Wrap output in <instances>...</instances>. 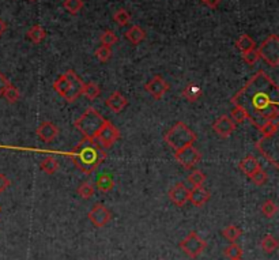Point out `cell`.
<instances>
[{
	"mask_svg": "<svg viewBox=\"0 0 279 260\" xmlns=\"http://www.w3.org/2000/svg\"><path fill=\"white\" fill-rule=\"evenodd\" d=\"M174 158L183 168L192 169L193 166L199 164V161L202 159V154L199 153V150L196 147H193V145H191V146H185L183 149L177 150L174 153Z\"/></svg>",
	"mask_w": 279,
	"mask_h": 260,
	"instance_id": "obj_8",
	"label": "cell"
},
{
	"mask_svg": "<svg viewBox=\"0 0 279 260\" xmlns=\"http://www.w3.org/2000/svg\"><path fill=\"white\" fill-rule=\"evenodd\" d=\"M225 256L229 257L230 260L238 259V257L243 256V249H241L240 245H237L236 243H232V244L226 247L224 251Z\"/></svg>",
	"mask_w": 279,
	"mask_h": 260,
	"instance_id": "obj_31",
	"label": "cell"
},
{
	"mask_svg": "<svg viewBox=\"0 0 279 260\" xmlns=\"http://www.w3.org/2000/svg\"><path fill=\"white\" fill-rule=\"evenodd\" d=\"M127 105H128V99L120 91H113L106 98V107L109 108L113 113H120V112H123L127 108Z\"/></svg>",
	"mask_w": 279,
	"mask_h": 260,
	"instance_id": "obj_15",
	"label": "cell"
},
{
	"mask_svg": "<svg viewBox=\"0 0 279 260\" xmlns=\"http://www.w3.org/2000/svg\"><path fill=\"white\" fill-rule=\"evenodd\" d=\"M126 39H128L132 45H139V44L146 38V32L141 26L138 25H134V26H131L128 30L124 34Z\"/></svg>",
	"mask_w": 279,
	"mask_h": 260,
	"instance_id": "obj_18",
	"label": "cell"
},
{
	"mask_svg": "<svg viewBox=\"0 0 279 260\" xmlns=\"http://www.w3.org/2000/svg\"><path fill=\"white\" fill-rule=\"evenodd\" d=\"M39 169L45 172L47 174H55L59 170V162L55 157L48 155V157L43 158L39 162Z\"/></svg>",
	"mask_w": 279,
	"mask_h": 260,
	"instance_id": "obj_19",
	"label": "cell"
},
{
	"mask_svg": "<svg viewBox=\"0 0 279 260\" xmlns=\"http://www.w3.org/2000/svg\"><path fill=\"white\" fill-rule=\"evenodd\" d=\"M63 7L66 8L70 14L75 15V14H78V12L83 8V0H64Z\"/></svg>",
	"mask_w": 279,
	"mask_h": 260,
	"instance_id": "obj_32",
	"label": "cell"
},
{
	"mask_svg": "<svg viewBox=\"0 0 279 260\" xmlns=\"http://www.w3.org/2000/svg\"><path fill=\"white\" fill-rule=\"evenodd\" d=\"M187 182L192 186V188H195V187H203L206 182V174L202 170H192V173L189 174Z\"/></svg>",
	"mask_w": 279,
	"mask_h": 260,
	"instance_id": "obj_29",
	"label": "cell"
},
{
	"mask_svg": "<svg viewBox=\"0 0 279 260\" xmlns=\"http://www.w3.org/2000/svg\"><path fill=\"white\" fill-rule=\"evenodd\" d=\"M206 6H209L210 8H216L220 6L221 0H203Z\"/></svg>",
	"mask_w": 279,
	"mask_h": 260,
	"instance_id": "obj_42",
	"label": "cell"
},
{
	"mask_svg": "<svg viewBox=\"0 0 279 260\" xmlns=\"http://www.w3.org/2000/svg\"><path fill=\"white\" fill-rule=\"evenodd\" d=\"M168 146H170L174 151L183 149L185 146H191L196 142V134L189 128L185 123L177 122L164 136Z\"/></svg>",
	"mask_w": 279,
	"mask_h": 260,
	"instance_id": "obj_5",
	"label": "cell"
},
{
	"mask_svg": "<svg viewBox=\"0 0 279 260\" xmlns=\"http://www.w3.org/2000/svg\"><path fill=\"white\" fill-rule=\"evenodd\" d=\"M224 237L230 243H236V240H238V237L243 234V230H241L238 226L236 225H229L226 228L224 229V232H222Z\"/></svg>",
	"mask_w": 279,
	"mask_h": 260,
	"instance_id": "obj_27",
	"label": "cell"
},
{
	"mask_svg": "<svg viewBox=\"0 0 279 260\" xmlns=\"http://www.w3.org/2000/svg\"><path fill=\"white\" fill-rule=\"evenodd\" d=\"M238 168H240L243 173L247 174L248 177H249V176H252L262 166H260V162L257 161V158H255L253 155L249 154V155H247V157L241 159L240 164H238Z\"/></svg>",
	"mask_w": 279,
	"mask_h": 260,
	"instance_id": "obj_17",
	"label": "cell"
},
{
	"mask_svg": "<svg viewBox=\"0 0 279 260\" xmlns=\"http://www.w3.org/2000/svg\"><path fill=\"white\" fill-rule=\"evenodd\" d=\"M95 187L101 191V192H109L114 188V180L109 173L99 174L95 182Z\"/></svg>",
	"mask_w": 279,
	"mask_h": 260,
	"instance_id": "obj_20",
	"label": "cell"
},
{
	"mask_svg": "<svg viewBox=\"0 0 279 260\" xmlns=\"http://www.w3.org/2000/svg\"><path fill=\"white\" fill-rule=\"evenodd\" d=\"M278 85L264 71H259L232 98L234 105L244 108L249 122L257 128L279 116Z\"/></svg>",
	"mask_w": 279,
	"mask_h": 260,
	"instance_id": "obj_1",
	"label": "cell"
},
{
	"mask_svg": "<svg viewBox=\"0 0 279 260\" xmlns=\"http://www.w3.org/2000/svg\"><path fill=\"white\" fill-rule=\"evenodd\" d=\"M278 211V207H276L275 202L272 201H266L262 205V213L266 218H272Z\"/></svg>",
	"mask_w": 279,
	"mask_h": 260,
	"instance_id": "obj_36",
	"label": "cell"
},
{
	"mask_svg": "<svg viewBox=\"0 0 279 260\" xmlns=\"http://www.w3.org/2000/svg\"><path fill=\"white\" fill-rule=\"evenodd\" d=\"M71 158L75 166L82 173L91 174L106 158L105 150L99 146L95 139L83 138L79 145L72 150Z\"/></svg>",
	"mask_w": 279,
	"mask_h": 260,
	"instance_id": "obj_2",
	"label": "cell"
},
{
	"mask_svg": "<svg viewBox=\"0 0 279 260\" xmlns=\"http://www.w3.org/2000/svg\"><path fill=\"white\" fill-rule=\"evenodd\" d=\"M249 178H251L252 182H253V184L262 187V186H264L266 183H267L268 176H267V173L264 172L263 168H259V169L256 170L255 173L252 174V176H249Z\"/></svg>",
	"mask_w": 279,
	"mask_h": 260,
	"instance_id": "obj_35",
	"label": "cell"
},
{
	"mask_svg": "<svg viewBox=\"0 0 279 260\" xmlns=\"http://www.w3.org/2000/svg\"><path fill=\"white\" fill-rule=\"evenodd\" d=\"M118 139H120V131H118L109 120H106L105 124L103 126V128L99 130V132L97 134V136H95L97 143H98L99 146L103 147L104 150L113 146Z\"/></svg>",
	"mask_w": 279,
	"mask_h": 260,
	"instance_id": "obj_9",
	"label": "cell"
},
{
	"mask_svg": "<svg viewBox=\"0 0 279 260\" xmlns=\"http://www.w3.org/2000/svg\"><path fill=\"white\" fill-rule=\"evenodd\" d=\"M260 245H262V249H263L266 253H272L274 251H276L278 249V241H276V238L274 236H271V234H267V236L263 237V240H262V243H260Z\"/></svg>",
	"mask_w": 279,
	"mask_h": 260,
	"instance_id": "obj_28",
	"label": "cell"
},
{
	"mask_svg": "<svg viewBox=\"0 0 279 260\" xmlns=\"http://www.w3.org/2000/svg\"><path fill=\"white\" fill-rule=\"evenodd\" d=\"M259 57L266 62L272 68L279 66V37L276 34H270L264 39L257 49Z\"/></svg>",
	"mask_w": 279,
	"mask_h": 260,
	"instance_id": "obj_6",
	"label": "cell"
},
{
	"mask_svg": "<svg viewBox=\"0 0 279 260\" xmlns=\"http://www.w3.org/2000/svg\"><path fill=\"white\" fill-rule=\"evenodd\" d=\"M95 57L98 59V62L101 63H106L109 62V59L112 57V49L109 47H105V45H101L95 49Z\"/></svg>",
	"mask_w": 279,
	"mask_h": 260,
	"instance_id": "obj_34",
	"label": "cell"
},
{
	"mask_svg": "<svg viewBox=\"0 0 279 260\" xmlns=\"http://www.w3.org/2000/svg\"><path fill=\"white\" fill-rule=\"evenodd\" d=\"M82 94L85 95L87 99L93 101V99L98 98L99 94H101V89H99V86L97 85V83L87 82V83H85V85H83Z\"/></svg>",
	"mask_w": 279,
	"mask_h": 260,
	"instance_id": "obj_23",
	"label": "cell"
},
{
	"mask_svg": "<svg viewBox=\"0 0 279 260\" xmlns=\"http://www.w3.org/2000/svg\"><path fill=\"white\" fill-rule=\"evenodd\" d=\"M83 85L85 83L76 75V72L74 70H68L57 76V79L53 82V89L67 103H74L78 99L79 95H82Z\"/></svg>",
	"mask_w": 279,
	"mask_h": 260,
	"instance_id": "obj_3",
	"label": "cell"
},
{
	"mask_svg": "<svg viewBox=\"0 0 279 260\" xmlns=\"http://www.w3.org/2000/svg\"><path fill=\"white\" fill-rule=\"evenodd\" d=\"M259 59H260L259 53H257V49H256V48L255 49H251V51L243 53V60H244L248 66H255Z\"/></svg>",
	"mask_w": 279,
	"mask_h": 260,
	"instance_id": "obj_39",
	"label": "cell"
},
{
	"mask_svg": "<svg viewBox=\"0 0 279 260\" xmlns=\"http://www.w3.org/2000/svg\"><path fill=\"white\" fill-rule=\"evenodd\" d=\"M210 201V192L203 187H195V188L189 189L188 202H191L193 206L202 207Z\"/></svg>",
	"mask_w": 279,
	"mask_h": 260,
	"instance_id": "obj_16",
	"label": "cell"
},
{
	"mask_svg": "<svg viewBox=\"0 0 279 260\" xmlns=\"http://www.w3.org/2000/svg\"><path fill=\"white\" fill-rule=\"evenodd\" d=\"M3 97L7 99L10 104H15L19 101L21 93H19V90H18L15 86H14V85H11V83H10V85L6 87V90H4Z\"/></svg>",
	"mask_w": 279,
	"mask_h": 260,
	"instance_id": "obj_30",
	"label": "cell"
},
{
	"mask_svg": "<svg viewBox=\"0 0 279 260\" xmlns=\"http://www.w3.org/2000/svg\"><path fill=\"white\" fill-rule=\"evenodd\" d=\"M47 37V32H45V29L43 26H39V25H34L32 28L28 30V38L32 41L33 44H39L43 43L44 39Z\"/></svg>",
	"mask_w": 279,
	"mask_h": 260,
	"instance_id": "obj_22",
	"label": "cell"
},
{
	"mask_svg": "<svg viewBox=\"0 0 279 260\" xmlns=\"http://www.w3.org/2000/svg\"><path fill=\"white\" fill-rule=\"evenodd\" d=\"M0 213H2V206H0Z\"/></svg>",
	"mask_w": 279,
	"mask_h": 260,
	"instance_id": "obj_45",
	"label": "cell"
},
{
	"mask_svg": "<svg viewBox=\"0 0 279 260\" xmlns=\"http://www.w3.org/2000/svg\"><path fill=\"white\" fill-rule=\"evenodd\" d=\"M113 19L116 21V24H117L118 26H127V25L130 24L131 15L126 11V10H123L122 8V10H117V11L114 12Z\"/></svg>",
	"mask_w": 279,
	"mask_h": 260,
	"instance_id": "obj_37",
	"label": "cell"
},
{
	"mask_svg": "<svg viewBox=\"0 0 279 260\" xmlns=\"http://www.w3.org/2000/svg\"><path fill=\"white\" fill-rule=\"evenodd\" d=\"M169 87V83L166 82L161 75H154L153 78L145 85L146 91L153 95L155 99H161L168 93Z\"/></svg>",
	"mask_w": 279,
	"mask_h": 260,
	"instance_id": "obj_11",
	"label": "cell"
},
{
	"mask_svg": "<svg viewBox=\"0 0 279 260\" xmlns=\"http://www.w3.org/2000/svg\"><path fill=\"white\" fill-rule=\"evenodd\" d=\"M230 118H232L233 123L237 126V124H243V123L247 122L249 116H248L247 111H245L244 108L234 105L232 111H230Z\"/></svg>",
	"mask_w": 279,
	"mask_h": 260,
	"instance_id": "obj_26",
	"label": "cell"
},
{
	"mask_svg": "<svg viewBox=\"0 0 279 260\" xmlns=\"http://www.w3.org/2000/svg\"><path fill=\"white\" fill-rule=\"evenodd\" d=\"M105 122L106 120L103 117V114L95 111L94 108L89 107L75 122V128L82 134L83 138L95 139Z\"/></svg>",
	"mask_w": 279,
	"mask_h": 260,
	"instance_id": "obj_4",
	"label": "cell"
},
{
	"mask_svg": "<svg viewBox=\"0 0 279 260\" xmlns=\"http://www.w3.org/2000/svg\"><path fill=\"white\" fill-rule=\"evenodd\" d=\"M30 2H35V0H30Z\"/></svg>",
	"mask_w": 279,
	"mask_h": 260,
	"instance_id": "obj_46",
	"label": "cell"
},
{
	"mask_svg": "<svg viewBox=\"0 0 279 260\" xmlns=\"http://www.w3.org/2000/svg\"><path fill=\"white\" fill-rule=\"evenodd\" d=\"M8 85H10V81L0 72V97L3 95L4 90H6V87H7Z\"/></svg>",
	"mask_w": 279,
	"mask_h": 260,
	"instance_id": "obj_41",
	"label": "cell"
},
{
	"mask_svg": "<svg viewBox=\"0 0 279 260\" xmlns=\"http://www.w3.org/2000/svg\"><path fill=\"white\" fill-rule=\"evenodd\" d=\"M236 47L238 48L243 53H245V52L251 51V49H255L256 44L251 36H248V34H241V36L237 38Z\"/></svg>",
	"mask_w": 279,
	"mask_h": 260,
	"instance_id": "obj_24",
	"label": "cell"
},
{
	"mask_svg": "<svg viewBox=\"0 0 279 260\" xmlns=\"http://www.w3.org/2000/svg\"><path fill=\"white\" fill-rule=\"evenodd\" d=\"M110 218H112V214L103 203H95L89 211V219L95 228H104L105 225L109 224Z\"/></svg>",
	"mask_w": 279,
	"mask_h": 260,
	"instance_id": "obj_10",
	"label": "cell"
},
{
	"mask_svg": "<svg viewBox=\"0 0 279 260\" xmlns=\"http://www.w3.org/2000/svg\"><path fill=\"white\" fill-rule=\"evenodd\" d=\"M233 260H243V259H241V257H238V259H233Z\"/></svg>",
	"mask_w": 279,
	"mask_h": 260,
	"instance_id": "obj_44",
	"label": "cell"
},
{
	"mask_svg": "<svg viewBox=\"0 0 279 260\" xmlns=\"http://www.w3.org/2000/svg\"><path fill=\"white\" fill-rule=\"evenodd\" d=\"M259 131L263 135V138H271V136H275L276 131H278V120L274 118V120H267L264 122L263 124H260Z\"/></svg>",
	"mask_w": 279,
	"mask_h": 260,
	"instance_id": "obj_21",
	"label": "cell"
},
{
	"mask_svg": "<svg viewBox=\"0 0 279 260\" xmlns=\"http://www.w3.org/2000/svg\"><path fill=\"white\" fill-rule=\"evenodd\" d=\"M180 248L192 259H196L206 249V241L196 232L188 233V236L180 243Z\"/></svg>",
	"mask_w": 279,
	"mask_h": 260,
	"instance_id": "obj_7",
	"label": "cell"
},
{
	"mask_svg": "<svg viewBox=\"0 0 279 260\" xmlns=\"http://www.w3.org/2000/svg\"><path fill=\"white\" fill-rule=\"evenodd\" d=\"M188 196L189 189L183 183H177L176 186L169 189V199L178 207H183L188 202Z\"/></svg>",
	"mask_w": 279,
	"mask_h": 260,
	"instance_id": "obj_13",
	"label": "cell"
},
{
	"mask_svg": "<svg viewBox=\"0 0 279 260\" xmlns=\"http://www.w3.org/2000/svg\"><path fill=\"white\" fill-rule=\"evenodd\" d=\"M76 192H78V195L82 197V199H90V197L94 195V187L91 186L90 183L85 182L78 187Z\"/></svg>",
	"mask_w": 279,
	"mask_h": 260,
	"instance_id": "obj_33",
	"label": "cell"
},
{
	"mask_svg": "<svg viewBox=\"0 0 279 260\" xmlns=\"http://www.w3.org/2000/svg\"><path fill=\"white\" fill-rule=\"evenodd\" d=\"M37 135L44 142H53L59 135V128L52 122H43L37 128Z\"/></svg>",
	"mask_w": 279,
	"mask_h": 260,
	"instance_id": "obj_14",
	"label": "cell"
},
{
	"mask_svg": "<svg viewBox=\"0 0 279 260\" xmlns=\"http://www.w3.org/2000/svg\"><path fill=\"white\" fill-rule=\"evenodd\" d=\"M10 184H11V182L8 180L7 176L3 173H0V193L4 192V191L10 187Z\"/></svg>",
	"mask_w": 279,
	"mask_h": 260,
	"instance_id": "obj_40",
	"label": "cell"
},
{
	"mask_svg": "<svg viewBox=\"0 0 279 260\" xmlns=\"http://www.w3.org/2000/svg\"><path fill=\"white\" fill-rule=\"evenodd\" d=\"M6 30H7V24L4 22V19L0 18V36H3Z\"/></svg>",
	"mask_w": 279,
	"mask_h": 260,
	"instance_id": "obj_43",
	"label": "cell"
},
{
	"mask_svg": "<svg viewBox=\"0 0 279 260\" xmlns=\"http://www.w3.org/2000/svg\"><path fill=\"white\" fill-rule=\"evenodd\" d=\"M99 39H101V44H103V45H105V47H109V48L113 47L114 44L118 41L117 36H116V34H114L112 30H105V32L101 34Z\"/></svg>",
	"mask_w": 279,
	"mask_h": 260,
	"instance_id": "obj_38",
	"label": "cell"
},
{
	"mask_svg": "<svg viewBox=\"0 0 279 260\" xmlns=\"http://www.w3.org/2000/svg\"><path fill=\"white\" fill-rule=\"evenodd\" d=\"M201 95L202 90L196 86V85H188V86L183 90V97H184L187 101H189V103H196L197 99L201 98Z\"/></svg>",
	"mask_w": 279,
	"mask_h": 260,
	"instance_id": "obj_25",
	"label": "cell"
},
{
	"mask_svg": "<svg viewBox=\"0 0 279 260\" xmlns=\"http://www.w3.org/2000/svg\"><path fill=\"white\" fill-rule=\"evenodd\" d=\"M212 130L215 131V134L220 135L221 138H229L236 131V124L233 123V120L229 116L222 114L214 122Z\"/></svg>",
	"mask_w": 279,
	"mask_h": 260,
	"instance_id": "obj_12",
	"label": "cell"
}]
</instances>
